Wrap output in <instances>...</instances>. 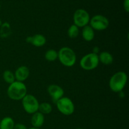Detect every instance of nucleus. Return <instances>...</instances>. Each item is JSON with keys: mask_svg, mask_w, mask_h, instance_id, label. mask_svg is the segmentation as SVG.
<instances>
[{"mask_svg": "<svg viewBox=\"0 0 129 129\" xmlns=\"http://www.w3.org/2000/svg\"><path fill=\"white\" fill-rule=\"evenodd\" d=\"M27 94V88L23 82L15 81L9 84L7 95L10 99L14 101L21 100Z\"/></svg>", "mask_w": 129, "mask_h": 129, "instance_id": "f257e3e1", "label": "nucleus"}, {"mask_svg": "<svg viewBox=\"0 0 129 129\" xmlns=\"http://www.w3.org/2000/svg\"><path fill=\"white\" fill-rule=\"evenodd\" d=\"M127 73L124 71H118L111 76L108 82L110 89L114 93H120L123 91L127 83Z\"/></svg>", "mask_w": 129, "mask_h": 129, "instance_id": "f03ea898", "label": "nucleus"}, {"mask_svg": "<svg viewBox=\"0 0 129 129\" xmlns=\"http://www.w3.org/2000/svg\"><path fill=\"white\" fill-rule=\"evenodd\" d=\"M58 59L62 65L67 68H71L75 65L77 57L75 52L69 47H63L59 50Z\"/></svg>", "mask_w": 129, "mask_h": 129, "instance_id": "7ed1b4c3", "label": "nucleus"}, {"mask_svg": "<svg viewBox=\"0 0 129 129\" xmlns=\"http://www.w3.org/2000/svg\"><path fill=\"white\" fill-rule=\"evenodd\" d=\"M55 105L57 110L64 115H71L75 111V105L74 102L68 97H62L55 103Z\"/></svg>", "mask_w": 129, "mask_h": 129, "instance_id": "20e7f679", "label": "nucleus"}, {"mask_svg": "<svg viewBox=\"0 0 129 129\" xmlns=\"http://www.w3.org/2000/svg\"><path fill=\"white\" fill-rule=\"evenodd\" d=\"M98 55L91 52L84 55L79 61L80 67L85 71H92L95 69L99 65Z\"/></svg>", "mask_w": 129, "mask_h": 129, "instance_id": "39448f33", "label": "nucleus"}, {"mask_svg": "<svg viewBox=\"0 0 129 129\" xmlns=\"http://www.w3.org/2000/svg\"><path fill=\"white\" fill-rule=\"evenodd\" d=\"M21 101L23 108L26 113L32 115L39 111L40 103L37 98L33 94L27 93Z\"/></svg>", "mask_w": 129, "mask_h": 129, "instance_id": "423d86ee", "label": "nucleus"}, {"mask_svg": "<svg viewBox=\"0 0 129 129\" xmlns=\"http://www.w3.org/2000/svg\"><path fill=\"white\" fill-rule=\"evenodd\" d=\"M89 24L94 30L103 31L108 28L110 22L106 16L102 15H96L90 18Z\"/></svg>", "mask_w": 129, "mask_h": 129, "instance_id": "0eeeda50", "label": "nucleus"}, {"mask_svg": "<svg viewBox=\"0 0 129 129\" xmlns=\"http://www.w3.org/2000/svg\"><path fill=\"white\" fill-rule=\"evenodd\" d=\"M90 18L89 13L84 9H78L73 15L74 24L79 28H83L89 25Z\"/></svg>", "mask_w": 129, "mask_h": 129, "instance_id": "6e6552de", "label": "nucleus"}, {"mask_svg": "<svg viewBox=\"0 0 129 129\" xmlns=\"http://www.w3.org/2000/svg\"><path fill=\"white\" fill-rule=\"evenodd\" d=\"M47 92L52 102L55 103L64 96V89L59 85L55 84H50L47 88Z\"/></svg>", "mask_w": 129, "mask_h": 129, "instance_id": "1a4fd4ad", "label": "nucleus"}, {"mask_svg": "<svg viewBox=\"0 0 129 129\" xmlns=\"http://www.w3.org/2000/svg\"><path fill=\"white\" fill-rule=\"evenodd\" d=\"M27 43L31 44L36 47H41L45 45L47 42L45 37L42 34H35L33 36H28L25 39Z\"/></svg>", "mask_w": 129, "mask_h": 129, "instance_id": "9d476101", "label": "nucleus"}, {"mask_svg": "<svg viewBox=\"0 0 129 129\" xmlns=\"http://www.w3.org/2000/svg\"><path fill=\"white\" fill-rule=\"evenodd\" d=\"M14 74L15 80L24 83L30 76V69L26 66H21L15 70Z\"/></svg>", "mask_w": 129, "mask_h": 129, "instance_id": "9b49d317", "label": "nucleus"}, {"mask_svg": "<svg viewBox=\"0 0 129 129\" xmlns=\"http://www.w3.org/2000/svg\"><path fill=\"white\" fill-rule=\"evenodd\" d=\"M30 122L33 127L40 128L44 125L45 122V116L38 111L31 115Z\"/></svg>", "mask_w": 129, "mask_h": 129, "instance_id": "f8f14e48", "label": "nucleus"}, {"mask_svg": "<svg viewBox=\"0 0 129 129\" xmlns=\"http://www.w3.org/2000/svg\"><path fill=\"white\" fill-rule=\"evenodd\" d=\"M94 30L89 25L82 28L81 35L85 41L91 42L94 38Z\"/></svg>", "mask_w": 129, "mask_h": 129, "instance_id": "ddd939ff", "label": "nucleus"}, {"mask_svg": "<svg viewBox=\"0 0 129 129\" xmlns=\"http://www.w3.org/2000/svg\"><path fill=\"white\" fill-rule=\"evenodd\" d=\"M99 62L104 65L108 66L113 62V57L112 54L107 51H103L98 54Z\"/></svg>", "mask_w": 129, "mask_h": 129, "instance_id": "4468645a", "label": "nucleus"}, {"mask_svg": "<svg viewBox=\"0 0 129 129\" xmlns=\"http://www.w3.org/2000/svg\"><path fill=\"white\" fill-rule=\"evenodd\" d=\"M15 121L11 117H5L0 121V129H13Z\"/></svg>", "mask_w": 129, "mask_h": 129, "instance_id": "2eb2a0df", "label": "nucleus"}, {"mask_svg": "<svg viewBox=\"0 0 129 129\" xmlns=\"http://www.w3.org/2000/svg\"><path fill=\"white\" fill-rule=\"evenodd\" d=\"M11 26L8 22L3 23L0 26V37L1 38H7L11 34Z\"/></svg>", "mask_w": 129, "mask_h": 129, "instance_id": "dca6fc26", "label": "nucleus"}, {"mask_svg": "<svg viewBox=\"0 0 129 129\" xmlns=\"http://www.w3.org/2000/svg\"><path fill=\"white\" fill-rule=\"evenodd\" d=\"M39 112L43 115H49L52 112V106L48 102H43L39 104Z\"/></svg>", "mask_w": 129, "mask_h": 129, "instance_id": "f3484780", "label": "nucleus"}, {"mask_svg": "<svg viewBox=\"0 0 129 129\" xmlns=\"http://www.w3.org/2000/svg\"><path fill=\"white\" fill-rule=\"evenodd\" d=\"M45 59L49 62H54L58 59V52L54 49H49L45 53Z\"/></svg>", "mask_w": 129, "mask_h": 129, "instance_id": "a211bd4d", "label": "nucleus"}, {"mask_svg": "<svg viewBox=\"0 0 129 129\" xmlns=\"http://www.w3.org/2000/svg\"><path fill=\"white\" fill-rule=\"evenodd\" d=\"M3 78L8 84H10L15 81V77L13 72L10 70H5L3 73Z\"/></svg>", "mask_w": 129, "mask_h": 129, "instance_id": "6ab92c4d", "label": "nucleus"}, {"mask_svg": "<svg viewBox=\"0 0 129 129\" xmlns=\"http://www.w3.org/2000/svg\"><path fill=\"white\" fill-rule=\"evenodd\" d=\"M68 35L70 39H76L79 34V28L74 24L71 25L68 30Z\"/></svg>", "mask_w": 129, "mask_h": 129, "instance_id": "aec40b11", "label": "nucleus"}, {"mask_svg": "<svg viewBox=\"0 0 129 129\" xmlns=\"http://www.w3.org/2000/svg\"><path fill=\"white\" fill-rule=\"evenodd\" d=\"M13 129H28L27 127L25 124L21 123H15Z\"/></svg>", "mask_w": 129, "mask_h": 129, "instance_id": "412c9836", "label": "nucleus"}, {"mask_svg": "<svg viewBox=\"0 0 129 129\" xmlns=\"http://www.w3.org/2000/svg\"><path fill=\"white\" fill-rule=\"evenodd\" d=\"M123 8L127 13L129 11V0H124L123 1Z\"/></svg>", "mask_w": 129, "mask_h": 129, "instance_id": "4be33fe9", "label": "nucleus"}, {"mask_svg": "<svg viewBox=\"0 0 129 129\" xmlns=\"http://www.w3.org/2000/svg\"><path fill=\"white\" fill-rule=\"evenodd\" d=\"M28 129H41V128H35V127H30V128H28Z\"/></svg>", "mask_w": 129, "mask_h": 129, "instance_id": "5701e85b", "label": "nucleus"}, {"mask_svg": "<svg viewBox=\"0 0 129 129\" xmlns=\"http://www.w3.org/2000/svg\"><path fill=\"white\" fill-rule=\"evenodd\" d=\"M2 23H2V21H1V19H0V26H1V25H2Z\"/></svg>", "mask_w": 129, "mask_h": 129, "instance_id": "b1692460", "label": "nucleus"}, {"mask_svg": "<svg viewBox=\"0 0 129 129\" xmlns=\"http://www.w3.org/2000/svg\"><path fill=\"white\" fill-rule=\"evenodd\" d=\"M74 129H84L83 128H74Z\"/></svg>", "mask_w": 129, "mask_h": 129, "instance_id": "393cba45", "label": "nucleus"}, {"mask_svg": "<svg viewBox=\"0 0 129 129\" xmlns=\"http://www.w3.org/2000/svg\"><path fill=\"white\" fill-rule=\"evenodd\" d=\"M0 10H1V5H0Z\"/></svg>", "mask_w": 129, "mask_h": 129, "instance_id": "a878e982", "label": "nucleus"}]
</instances>
